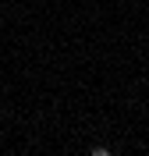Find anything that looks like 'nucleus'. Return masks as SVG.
Listing matches in <instances>:
<instances>
[{
  "label": "nucleus",
  "mask_w": 149,
  "mask_h": 156,
  "mask_svg": "<svg viewBox=\"0 0 149 156\" xmlns=\"http://www.w3.org/2000/svg\"><path fill=\"white\" fill-rule=\"evenodd\" d=\"M92 156H110V149H107V146H96V149H92Z\"/></svg>",
  "instance_id": "1"
}]
</instances>
